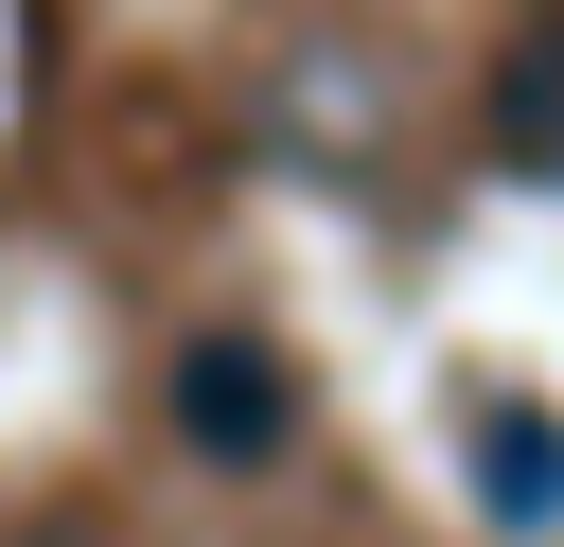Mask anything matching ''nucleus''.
<instances>
[{"label": "nucleus", "instance_id": "obj_1", "mask_svg": "<svg viewBox=\"0 0 564 547\" xmlns=\"http://www.w3.org/2000/svg\"><path fill=\"white\" fill-rule=\"evenodd\" d=\"M159 441H176V459H212V476L300 459V353H282L264 318H194V335H176V371H159Z\"/></svg>", "mask_w": 564, "mask_h": 547}, {"label": "nucleus", "instance_id": "obj_2", "mask_svg": "<svg viewBox=\"0 0 564 547\" xmlns=\"http://www.w3.org/2000/svg\"><path fill=\"white\" fill-rule=\"evenodd\" d=\"M476 512H494V529H546V512H564V406H546V388H494V406H476Z\"/></svg>", "mask_w": 564, "mask_h": 547}, {"label": "nucleus", "instance_id": "obj_3", "mask_svg": "<svg viewBox=\"0 0 564 547\" xmlns=\"http://www.w3.org/2000/svg\"><path fill=\"white\" fill-rule=\"evenodd\" d=\"M494 141H511V159H564V18L494 71Z\"/></svg>", "mask_w": 564, "mask_h": 547}]
</instances>
